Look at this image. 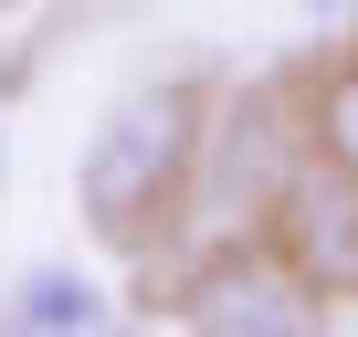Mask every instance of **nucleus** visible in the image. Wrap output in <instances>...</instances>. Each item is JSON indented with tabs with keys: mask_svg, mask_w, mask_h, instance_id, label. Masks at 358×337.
Masks as SVG:
<instances>
[{
	"mask_svg": "<svg viewBox=\"0 0 358 337\" xmlns=\"http://www.w3.org/2000/svg\"><path fill=\"white\" fill-rule=\"evenodd\" d=\"M0 11H22V0H0Z\"/></svg>",
	"mask_w": 358,
	"mask_h": 337,
	"instance_id": "nucleus-9",
	"label": "nucleus"
},
{
	"mask_svg": "<svg viewBox=\"0 0 358 337\" xmlns=\"http://www.w3.org/2000/svg\"><path fill=\"white\" fill-rule=\"evenodd\" d=\"M306 11H327V22H348V11H358V0H306Z\"/></svg>",
	"mask_w": 358,
	"mask_h": 337,
	"instance_id": "nucleus-7",
	"label": "nucleus"
},
{
	"mask_svg": "<svg viewBox=\"0 0 358 337\" xmlns=\"http://www.w3.org/2000/svg\"><path fill=\"white\" fill-rule=\"evenodd\" d=\"M264 222H274V253H285L316 295H348V285H358V180H348L337 158L306 148V158L285 168V190H274Z\"/></svg>",
	"mask_w": 358,
	"mask_h": 337,
	"instance_id": "nucleus-4",
	"label": "nucleus"
},
{
	"mask_svg": "<svg viewBox=\"0 0 358 337\" xmlns=\"http://www.w3.org/2000/svg\"><path fill=\"white\" fill-rule=\"evenodd\" d=\"M116 337H127V327H116Z\"/></svg>",
	"mask_w": 358,
	"mask_h": 337,
	"instance_id": "nucleus-10",
	"label": "nucleus"
},
{
	"mask_svg": "<svg viewBox=\"0 0 358 337\" xmlns=\"http://www.w3.org/2000/svg\"><path fill=\"white\" fill-rule=\"evenodd\" d=\"M201 116H211V95L179 85V74H169V85H127V95L95 116V137H85V158H74V201H85V232H95L106 253L158 243V222L179 211V190H190Z\"/></svg>",
	"mask_w": 358,
	"mask_h": 337,
	"instance_id": "nucleus-1",
	"label": "nucleus"
},
{
	"mask_svg": "<svg viewBox=\"0 0 358 337\" xmlns=\"http://www.w3.org/2000/svg\"><path fill=\"white\" fill-rule=\"evenodd\" d=\"M0 180H11V137H0Z\"/></svg>",
	"mask_w": 358,
	"mask_h": 337,
	"instance_id": "nucleus-8",
	"label": "nucleus"
},
{
	"mask_svg": "<svg viewBox=\"0 0 358 337\" xmlns=\"http://www.w3.org/2000/svg\"><path fill=\"white\" fill-rule=\"evenodd\" d=\"M285 168H295V137H285L274 95H264V85H253V95H222V106L201 116V158H190V190H179V211H190V232L232 243L243 222H264V211H274Z\"/></svg>",
	"mask_w": 358,
	"mask_h": 337,
	"instance_id": "nucleus-2",
	"label": "nucleus"
},
{
	"mask_svg": "<svg viewBox=\"0 0 358 337\" xmlns=\"http://www.w3.org/2000/svg\"><path fill=\"white\" fill-rule=\"evenodd\" d=\"M0 337H116V295L85 264H22L0 285Z\"/></svg>",
	"mask_w": 358,
	"mask_h": 337,
	"instance_id": "nucleus-5",
	"label": "nucleus"
},
{
	"mask_svg": "<svg viewBox=\"0 0 358 337\" xmlns=\"http://www.w3.org/2000/svg\"><path fill=\"white\" fill-rule=\"evenodd\" d=\"M190 337H316V285L285 264V253H253V243H222L190 295H179Z\"/></svg>",
	"mask_w": 358,
	"mask_h": 337,
	"instance_id": "nucleus-3",
	"label": "nucleus"
},
{
	"mask_svg": "<svg viewBox=\"0 0 358 337\" xmlns=\"http://www.w3.org/2000/svg\"><path fill=\"white\" fill-rule=\"evenodd\" d=\"M306 148L337 158L348 180H358V64H337V74L316 85V106H306Z\"/></svg>",
	"mask_w": 358,
	"mask_h": 337,
	"instance_id": "nucleus-6",
	"label": "nucleus"
}]
</instances>
